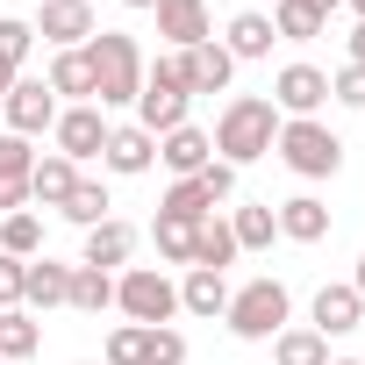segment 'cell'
I'll return each mask as SVG.
<instances>
[{"label": "cell", "mask_w": 365, "mask_h": 365, "mask_svg": "<svg viewBox=\"0 0 365 365\" xmlns=\"http://www.w3.org/2000/svg\"><path fill=\"white\" fill-rule=\"evenodd\" d=\"M101 165H108L115 179H143V172L158 165V136H150V129H136V122H115V129H108V143H101Z\"/></svg>", "instance_id": "cell-12"}, {"label": "cell", "mask_w": 365, "mask_h": 365, "mask_svg": "<svg viewBox=\"0 0 365 365\" xmlns=\"http://www.w3.org/2000/svg\"><path fill=\"white\" fill-rule=\"evenodd\" d=\"M187 108H194V93H187V79H179V51H165L158 65H143V93H136V129L165 136V129H179V122H187Z\"/></svg>", "instance_id": "cell-5"}, {"label": "cell", "mask_w": 365, "mask_h": 365, "mask_svg": "<svg viewBox=\"0 0 365 365\" xmlns=\"http://www.w3.org/2000/svg\"><path fill=\"white\" fill-rule=\"evenodd\" d=\"M86 65H93V108H136L143 93V51L129 29H93L86 36Z\"/></svg>", "instance_id": "cell-1"}, {"label": "cell", "mask_w": 365, "mask_h": 365, "mask_svg": "<svg viewBox=\"0 0 365 365\" xmlns=\"http://www.w3.org/2000/svg\"><path fill=\"white\" fill-rule=\"evenodd\" d=\"M65 308H79V315H101V308H115V272L72 265V294H65Z\"/></svg>", "instance_id": "cell-31"}, {"label": "cell", "mask_w": 365, "mask_h": 365, "mask_svg": "<svg viewBox=\"0 0 365 365\" xmlns=\"http://www.w3.org/2000/svg\"><path fill=\"white\" fill-rule=\"evenodd\" d=\"M101 365H187V336H179L172 322H158V329H143V322H115Z\"/></svg>", "instance_id": "cell-7"}, {"label": "cell", "mask_w": 365, "mask_h": 365, "mask_svg": "<svg viewBox=\"0 0 365 365\" xmlns=\"http://www.w3.org/2000/svg\"><path fill=\"white\" fill-rule=\"evenodd\" d=\"M115 308H122L129 322L158 329V322L179 315V287H172L158 265H122V272H115Z\"/></svg>", "instance_id": "cell-6"}, {"label": "cell", "mask_w": 365, "mask_h": 365, "mask_svg": "<svg viewBox=\"0 0 365 365\" xmlns=\"http://www.w3.org/2000/svg\"><path fill=\"white\" fill-rule=\"evenodd\" d=\"M344 43H351V58H344V65H365V22H358V29H351Z\"/></svg>", "instance_id": "cell-36"}, {"label": "cell", "mask_w": 365, "mask_h": 365, "mask_svg": "<svg viewBox=\"0 0 365 365\" xmlns=\"http://www.w3.org/2000/svg\"><path fill=\"white\" fill-rule=\"evenodd\" d=\"M0 251L8 258H43V215L36 208H15V215H0Z\"/></svg>", "instance_id": "cell-26"}, {"label": "cell", "mask_w": 365, "mask_h": 365, "mask_svg": "<svg viewBox=\"0 0 365 365\" xmlns=\"http://www.w3.org/2000/svg\"><path fill=\"white\" fill-rule=\"evenodd\" d=\"M272 43H279V36H272V15H265V8H244V15L222 29V51H230L237 65H258V58H272Z\"/></svg>", "instance_id": "cell-19"}, {"label": "cell", "mask_w": 365, "mask_h": 365, "mask_svg": "<svg viewBox=\"0 0 365 365\" xmlns=\"http://www.w3.org/2000/svg\"><path fill=\"white\" fill-rule=\"evenodd\" d=\"M230 258H237V237H230V222H222V215H208V222H201V237H194V265H201V272H222Z\"/></svg>", "instance_id": "cell-32"}, {"label": "cell", "mask_w": 365, "mask_h": 365, "mask_svg": "<svg viewBox=\"0 0 365 365\" xmlns=\"http://www.w3.org/2000/svg\"><path fill=\"white\" fill-rule=\"evenodd\" d=\"M230 237H237V251H272V237H279V215H272V201H251V208H237V215H230Z\"/></svg>", "instance_id": "cell-27"}, {"label": "cell", "mask_w": 365, "mask_h": 365, "mask_svg": "<svg viewBox=\"0 0 365 365\" xmlns=\"http://www.w3.org/2000/svg\"><path fill=\"white\" fill-rule=\"evenodd\" d=\"M0 122H8V136H29V143H36V136L58 122V93L22 72V79L8 86V101H0Z\"/></svg>", "instance_id": "cell-9"}, {"label": "cell", "mask_w": 365, "mask_h": 365, "mask_svg": "<svg viewBox=\"0 0 365 365\" xmlns=\"http://www.w3.org/2000/svg\"><path fill=\"white\" fill-rule=\"evenodd\" d=\"M329 101H344V108H365V65H344V72H329Z\"/></svg>", "instance_id": "cell-34"}, {"label": "cell", "mask_w": 365, "mask_h": 365, "mask_svg": "<svg viewBox=\"0 0 365 365\" xmlns=\"http://www.w3.org/2000/svg\"><path fill=\"white\" fill-rule=\"evenodd\" d=\"M308 329H322V336H351V329H365V301H358V287H351V279L322 287V294H315V322H308Z\"/></svg>", "instance_id": "cell-18"}, {"label": "cell", "mask_w": 365, "mask_h": 365, "mask_svg": "<svg viewBox=\"0 0 365 365\" xmlns=\"http://www.w3.org/2000/svg\"><path fill=\"white\" fill-rule=\"evenodd\" d=\"M136 222H122V215H108V222H93L86 230V251H79V265H93V272H122L129 258H136Z\"/></svg>", "instance_id": "cell-14"}, {"label": "cell", "mask_w": 365, "mask_h": 365, "mask_svg": "<svg viewBox=\"0 0 365 365\" xmlns=\"http://www.w3.org/2000/svg\"><path fill=\"white\" fill-rule=\"evenodd\" d=\"M43 344V322L29 315V308H0V365H15V358H29Z\"/></svg>", "instance_id": "cell-29"}, {"label": "cell", "mask_w": 365, "mask_h": 365, "mask_svg": "<svg viewBox=\"0 0 365 365\" xmlns=\"http://www.w3.org/2000/svg\"><path fill=\"white\" fill-rule=\"evenodd\" d=\"M79 365H86V358H79Z\"/></svg>", "instance_id": "cell-43"}, {"label": "cell", "mask_w": 365, "mask_h": 365, "mask_svg": "<svg viewBox=\"0 0 365 365\" xmlns=\"http://www.w3.org/2000/svg\"><path fill=\"white\" fill-rule=\"evenodd\" d=\"M272 365H329V336L322 329H279L272 336Z\"/></svg>", "instance_id": "cell-28"}, {"label": "cell", "mask_w": 365, "mask_h": 365, "mask_svg": "<svg viewBox=\"0 0 365 365\" xmlns=\"http://www.w3.org/2000/svg\"><path fill=\"white\" fill-rule=\"evenodd\" d=\"M301 8H308V15H322V22H329V15H336V8H344V0H301Z\"/></svg>", "instance_id": "cell-37"}, {"label": "cell", "mask_w": 365, "mask_h": 365, "mask_svg": "<svg viewBox=\"0 0 365 365\" xmlns=\"http://www.w3.org/2000/svg\"><path fill=\"white\" fill-rule=\"evenodd\" d=\"M22 258H8V251H0V308H22Z\"/></svg>", "instance_id": "cell-35"}, {"label": "cell", "mask_w": 365, "mask_h": 365, "mask_svg": "<svg viewBox=\"0 0 365 365\" xmlns=\"http://www.w3.org/2000/svg\"><path fill=\"white\" fill-rule=\"evenodd\" d=\"M329 365H365V358H329Z\"/></svg>", "instance_id": "cell-42"}, {"label": "cell", "mask_w": 365, "mask_h": 365, "mask_svg": "<svg viewBox=\"0 0 365 365\" xmlns=\"http://www.w3.org/2000/svg\"><path fill=\"white\" fill-rule=\"evenodd\" d=\"M208 222V215H201ZM201 222L194 215H172V208H158V222H150V244H158V258L165 265H194V237H201Z\"/></svg>", "instance_id": "cell-25"}, {"label": "cell", "mask_w": 365, "mask_h": 365, "mask_svg": "<svg viewBox=\"0 0 365 365\" xmlns=\"http://www.w3.org/2000/svg\"><path fill=\"white\" fill-rule=\"evenodd\" d=\"M51 51H79L93 36V0H36V22H29Z\"/></svg>", "instance_id": "cell-11"}, {"label": "cell", "mask_w": 365, "mask_h": 365, "mask_svg": "<svg viewBox=\"0 0 365 365\" xmlns=\"http://www.w3.org/2000/svg\"><path fill=\"white\" fill-rule=\"evenodd\" d=\"M108 115L93 108V101H79V108H58V122H51V136H58V158H72V165H86V158H101V143H108Z\"/></svg>", "instance_id": "cell-10"}, {"label": "cell", "mask_w": 365, "mask_h": 365, "mask_svg": "<svg viewBox=\"0 0 365 365\" xmlns=\"http://www.w3.org/2000/svg\"><path fill=\"white\" fill-rule=\"evenodd\" d=\"M272 143H279V108L265 101V93H237L222 115H215V158L222 165H258V158H272Z\"/></svg>", "instance_id": "cell-2"}, {"label": "cell", "mask_w": 365, "mask_h": 365, "mask_svg": "<svg viewBox=\"0 0 365 365\" xmlns=\"http://www.w3.org/2000/svg\"><path fill=\"white\" fill-rule=\"evenodd\" d=\"M122 8H143V15H150V8H158V0H122Z\"/></svg>", "instance_id": "cell-40"}, {"label": "cell", "mask_w": 365, "mask_h": 365, "mask_svg": "<svg viewBox=\"0 0 365 365\" xmlns=\"http://www.w3.org/2000/svg\"><path fill=\"white\" fill-rule=\"evenodd\" d=\"M43 86H51L65 108L93 101V65H86V43H79V51H51V72H43Z\"/></svg>", "instance_id": "cell-20"}, {"label": "cell", "mask_w": 365, "mask_h": 365, "mask_svg": "<svg viewBox=\"0 0 365 365\" xmlns=\"http://www.w3.org/2000/svg\"><path fill=\"white\" fill-rule=\"evenodd\" d=\"M158 165H165L172 179H194L201 165H215V136H208V129H194V122H179V129H165V136H158Z\"/></svg>", "instance_id": "cell-15"}, {"label": "cell", "mask_w": 365, "mask_h": 365, "mask_svg": "<svg viewBox=\"0 0 365 365\" xmlns=\"http://www.w3.org/2000/svg\"><path fill=\"white\" fill-rule=\"evenodd\" d=\"M65 294H72V265H58V258H29V272H22V308H65Z\"/></svg>", "instance_id": "cell-21"}, {"label": "cell", "mask_w": 365, "mask_h": 365, "mask_svg": "<svg viewBox=\"0 0 365 365\" xmlns=\"http://www.w3.org/2000/svg\"><path fill=\"white\" fill-rule=\"evenodd\" d=\"M351 287H358V301H365V251H358V272H351Z\"/></svg>", "instance_id": "cell-38"}, {"label": "cell", "mask_w": 365, "mask_h": 365, "mask_svg": "<svg viewBox=\"0 0 365 365\" xmlns=\"http://www.w3.org/2000/svg\"><path fill=\"white\" fill-rule=\"evenodd\" d=\"M272 215H279V237H287V244H322V237H329V208H322L315 194H294V201H279Z\"/></svg>", "instance_id": "cell-23"}, {"label": "cell", "mask_w": 365, "mask_h": 365, "mask_svg": "<svg viewBox=\"0 0 365 365\" xmlns=\"http://www.w3.org/2000/svg\"><path fill=\"white\" fill-rule=\"evenodd\" d=\"M29 51H36V29H29L22 15H0V65L22 72V65H29Z\"/></svg>", "instance_id": "cell-33"}, {"label": "cell", "mask_w": 365, "mask_h": 365, "mask_svg": "<svg viewBox=\"0 0 365 365\" xmlns=\"http://www.w3.org/2000/svg\"><path fill=\"white\" fill-rule=\"evenodd\" d=\"M15 79H22V72H8V65H0V101H8V86H15Z\"/></svg>", "instance_id": "cell-39"}, {"label": "cell", "mask_w": 365, "mask_h": 365, "mask_svg": "<svg viewBox=\"0 0 365 365\" xmlns=\"http://www.w3.org/2000/svg\"><path fill=\"white\" fill-rule=\"evenodd\" d=\"M29 172H36V143L0 129V215L29 208Z\"/></svg>", "instance_id": "cell-16"}, {"label": "cell", "mask_w": 365, "mask_h": 365, "mask_svg": "<svg viewBox=\"0 0 365 365\" xmlns=\"http://www.w3.org/2000/svg\"><path fill=\"white\" fill-rule=\"evenodd\" d=\"M58 215H65V222H79V230H93V222H108V215H115V201H108L101 179H86V172H79V187L65 194V208H58Z\"/></svg>", "instance_id": "cell-30"}, {"label": "cell", "mask_w": 365, "mask_h": 365, "mask_svg": "<svg viewBox=\"0 0 365 365\" xmlns=\"http://www.w3.org/2000/svg\"><path fill=\"white\" fill-rule=\"evenodd\" d=\"M158 36L172 43V51H194V43H208L215 29H208V0H158Z\"/></svg>", "instance_id": "cell-17"}, {"label": "cell", "mask_w": 365, "mask_h": 365, "mask_svg": "<svg viewBox=\"0 0 365 365\" xmlns=\"http://www.w3.org/2000/svg\"><path fill=\"white\" fill-rule=\"evenodd\" d=\"M230 308V279L222 272H201V265H187V279H179V315H201V322H215Z\"/></svg>", "instance_id": "cell-22"}, {"label": "cell", "mask_w": 365, "mask_h": 365, "mask_svg": "<svg viewBox=\"0 0 365 365\" xmlns=\"http://www.w3.org/2000/svg\"><path fill=\"white\" fill-rule=\"evenodd\" d=\"M287 315H294V294H287L279 279H251V287H237L230 308H222V322H230L237 344H272V336L287 329Z\"/></svg>", "instance_id": "cell-4"}, {"label": "cell", "mask_w": 365, "mask_h": 365, "mask_svg": "<svg viewBox=\"0 0 365 365\" xmlns=\"http://www.w3.org/2000/svg\"><path fill=\"white\" fill-rule=\"evenodd\" d=\"M179 79H187V93H230L237 58L222 51V36H208V43H194V51H179Z\"/></svg>", "instance_id": "cell-13"}, {"label": "cell", "mask_w": 365, "mask_h": 365, "mask_svg": "<svg viewBox=\"0 0 365 365\" xmlns=\"http://www.w3.org/2000/svg\"><path fill=\"white\" fill-rule=\"evenodd\" d=\"M344 8H351V15H358V22H365V0H344Z\"/></svg>", "instance_id": "cell-41"}, {"label": "cell", "mask_w": 365, "mask_h": 365, "mask_svg": "<svg viewBox=\"0 0 365 365\" xmlns=\"http://www.w3.org/2000/svg\"><path fill=\"white\" fill-rule=\"evenodd\" d=\"M79 187V165L72 158H58V150H43L36 158V172H29V201L36 208H65V194Z\"/></svg>", "instance_id": "cell-24"}, {"label": "cell", "mask_w": 365, "mask_h": 365, "mask_svg": "<svg viewBox=\"0 0 365 365\" xmlns=\"http://www.w3.org/2000/svg\"><path fill=\"white\" fill-rule=\"evenodd\" d=\"M272 108H279V122H301V115H322L329 108V72L322 65H279V79H272Z\"/></svg>", "instance_id": "cell-8"}, {"label": "cell", "mask_w": 365, "mask_h": 365, "mask_svg": "<svg viewBox=\"0 0 365 365\" xmlns=\"http://www.w3.org/2000/svg\"><path fill=\"white\" fill-rule=\"evenodd\" d=\"M279 165L294 179H336L344 172V136L322 122V115H301V122H279Z\"/></svg>", "instance_id": "cell-3"}]
</instances>
